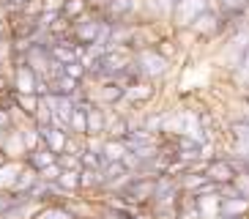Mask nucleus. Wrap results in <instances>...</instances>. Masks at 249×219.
<instances>
[{"label":"nucleus","mask_w":249,"mask_h":219,"mask_svg":"<svg viewBox=\"0 0 249 219\" xmlns=\"http://www.w3.org/2000/svg\"><path fill=\"white\" fill-rule=\"evenodd\" d=\"M132 63L140 72V77H142V80H151V82L161 80V77L170 72V60L164 58V55H159L156 47H142V50L132 52Z\"/></svg>","instance_id":"nucleus-1"},{"label":"nucleus","mask_w":249,"mask_h":219,"mask_svg":"<svg viewBox=\"0 0 249 219\" xmlns=\"http://www.w3.org/2000/svg\"><path fill=\"white\" fill-rule=\"evenodd\" d=\"M192 33L197 38H203V41H211V38H222L227 36V22L225 17L219 14V11H213V8H205L203 14L197 17V19L192 22Z\"/></svg>","instance_id":"nucleus-2"},{"label":"nucleus","mask_w":249,"mask_h":219,"mask_svg":"<svg viewBox=\"0 0 249 219\" xmlns=\"http://www.w3.org/2000/svg\"><path fill=\"white\" fill-rule=\"evenodd\" d=\"M205 8H208V0H176V6L170 11V19L178 30H189L192 22L197 19Z\"/></svg>","instance_id":"nucleus-3"},{"label":"nucleus","mask_w":249,"mask_h":219,"mask_svg":"<svg viewBox=\"0 0 249 219\" xmlns=\"http://www.w3.org/2000/svg\"><path fill=\"white\" fill-rule=\"evenodd\" d=\"M102 17H85L82 14L80 19L71 22V33H69V38H71L77 47H88V44L96 41V36H99V30H102Z\"/></svg>","instance_id":"nucleus-4"},{"label":"nucleus","mask_w":249,"mask_h":219,"mask_svg":"<svg viewBox=\"0 0 249 219\" xmlns=\"http://www.w3.org/2000/svg\"><path fill=\"white\" fill-rule=\"evenodd\" d=\"M85 110V137H104V126H107V112L104 107L82 99V102H74Z\"/></svg>","instance_id":"nucleus-5"},{"label":"nucleus","mask_w":249,"mask_h":219,"mask_svg":"<svg viewBox=\"0 0 249 219\" xmlns=\"http://www.w3.org/2000/svg\"><path fill=\"white\" fill-rule=\"evenodd\" d=\"M205 178L211 183H216V186H225V183H233L235 178V167L233 162H230V156H216V159L205 162Z\"/></svg>","instance_id":"nucleus-6"},{"label":"nucleus","mask_w":249,"mask_h":219,"mask_svg":"<svg viewBox=\"0 0 249 219\" xmlns=\"http://www.w3.org/2000/svg\"><path fill=\"white\" fill-rule=\"evenodd\" d=\"M156 96V85L151 80H134L129 85H124V102L126 104H145Z\"/></svg>","instance_id":"nucleus-7"},{"label":"nucleus","mask_w":249,"mask_h":219,"mask_svg":"<svg viewBox=\"0 0 249 219\" xmlns=\"http://www.w3.org/2000/svg\"><path fill=\"white\" fill-rule=\"evenodd\" d=\"M36 85H38V74L25 63L14 66V80H11V88L14 93H25V96H36Z\"/></svg>","instance_id":"nucleus-8"},{"label":"nucleus","mask_w":249,"mask_h":219,"mask_svg":"<svg viewBox=\"0 0 249 219\" xmlns=\"http://www.w3.org/2000/svg\"><path fill=\"white\" fill-rule=\"evenodd\" d=\"M88 102L99 104V107H104V104L115 107L118 102H124V85H121V82H112V80L99 82V85H96V93L90 96Z\"/></svg>","instance_id":"nucleus-9"},{"label":"nucleus","mask_w":249,"mask_h":219,"mask_svg":"<svg viewBox=\"0 0 249 219\" xmlns=\"http://www.w3.org/2000/svg\"><path fill=\"white\" fill-rule=\"evenodd\" d=\"M36 129H38V137H41V143H44V146L50 148L55 156H60V153L66 151V143H69V137H71V134H66V131H60V129H52L50 124L36 126Z\"/></svg>","instance_id":"nucleus-10"},{"label":"nucleus","mask_w":249,"mask_h":219,"mask_svg":"<svg viewBox=\"0 0 249 219\" xmlns=\"http://www.w3.org/2000/svg\"><path fill=\"white\" fill-rule=\"evenodd\" d=\"M0 153H3L8 162L22 159L25 153H28L25 151V143H22V134H19V131H6V137L0 143Z\"/></svg>","instance_id":"nucleus-11"},{"label":"nucleus","mask_w":249,"mask_h":219,"mask_svg":"<svg viewBox=\"0 0 249 219\" xmlns=\"http://www.w3.org/2000/svg\"><path fill=\"white\" fill-rule=\"evenodd\" d=\"M30 219H77V214L69 208V205H60V203H47L41 208L30 214Z\"/></svg>","instance_id":"nucleus-12"},{"label":"nucleus","mask_w":249,"mask_h":219,"mask_svg":"<svg viewBox=\"0 0 249 219\" xmlns=\"http://www.w3.org/2000/svg\"><path fill=\"white\" fill-rule=\"evenodd\" d=\"M219 214H225V217H233V219L249 217V200H244V197H238V195H233V197H222Z\"/></svg>","instance_id":"nucleus-13"},{"label":"nucleus","mask_w":249,"mask_h":219,"mask_svg":"<svg viewBox=\"0 0 249 219\" xmlns=\"http://www.w3.org/2000/svg\"><path fill=\"white\" fill-rule=\"evenodd\" d=\"M58 162V156L50 151L47 146H41V148H36V151H28L25 153V164L28 167H33L38 173V170H44V167H50V164H55Z\"/></svg>","instance_id":"nucleus-14"},{"label":"nucleus","mask_w":249,"mask_h":219,"mask_svg":"<svg viewBox=\"0 0 249 219\" xmlns=\"http://www.w3.org/2000/svg\"><path fill=\"white\" fill-rule=\"evenodd\" d=\"M219 203H222L219 192L195 197V205H197V211H200V217H203V219H216V217H219Z\"/></svg>","instance_id":"nucleus-15"},{"label":"nucleus","mask_w":249,"mask_h":219,"mask_svg":"<svg viewBox=\"0 0 249 219\" xmlns=\"http://www.w3.org/2000/svg\"><path fill=\"white\" fill-rule=\"evenodd\" d=\"M126 151H129V148H126L124 140L104 137V140H102V153H99V156H102V162L107 164V162H121V159L126 156Z\"/></svg>","instance_id":"nucleus-16"},{"label":"nucleus","mask_w":249,"mask_h":219,"mask_svg":"<svg viewBox=\"0 0 249 219\" xmlns=\"http://www.w3.org/2000/svg\"><path fill=\"white\" fill-rule=\"evenodd\" d=\"M38 181V173L33 167H28V164H25L22 170H19V175H17V181H14V186H11V195H28L30 189H33V183Z\"/></svg>","instance_id":"nucleus-17"},{"label":"nucleus","mask_w":249,"mask_h":219,"mask_svg":"<svg viewBox=\"0 0 249 219\" xmlns=\"http://www.w3.org/2000/svg\"><path fill=\"white\" fill-rule=\"evenodd\" d=\"M90 11V0H63V6H60V17L69 22L80 19L82 14H88Z\"/></svg>","instance_id":"nucleus-18"},{"label":"nucleus","mask_w":249,"mask_h":219,"mask_svg":"<svg viewBox=\"0 0 249 219\" xmlns=\"http://www.w3.org/2000/svg\"><path fill=\"white\" fill-rule=\"evenodd\" d=\"M77 85H80L77 80H71V77H66V74H60V77H55V80L50 82V93L74 99V96H77Z\"/></svg>","instance_id":"nucleus-19"},{"label":"nucleus","mask_w":249,"mask_h":219,"mask_svg":"<svg viewBox=\"0 0 249 219\" xmlns=\"http://www.w3.org/2000/svg\"><path fill=\"white\" fill-rule=\"evenodd\" d=\"M55 183H58L66 195L80 192V170H60V175H58V181Z\"/></svg>","instance_id":"nucleus-20"},{"label":"nucleus","mask_w":249,"mask_h":219,"mask_svg":"<svg viewBox=\"0 0 249 219\" xmlns=\"http://www.w3.org/2000/svg\"><path fill=\"white\" fill-rule=\"evenodd\" d=\"M19 164L17 162H3L0 164V189L3 192H8L11 186H14V181H17V175H19Z\"/></svg>","instance_id":"nucleus-21"},{"label":"nucleus","mask_w":249,"mask_h":219,"mask_svg":"<svg viewBox=\"0 0 249 219\" xmlns=\"http://www.w3.org/2000/svg\"><path fill=\"white\" fill-rule=\"evenodd\" d=\"M69 134L71 137H85V110L80 104H74V112L69 118Z\"/></svg>","instance_id":"nucleus-22"},{"label":"nucleus","mask_w":249,"mask_h":219,"mask_svg":"<svg viewBox=\"0 0 249 219\" xmlns=\"http://www.w3.org/2000/svg\"><path fill=\"white\" fill-rule=\"evenodd\" d=\"M14 102H17V107L22 110L28 118H33L36 115V110H38V96H25V93H14Z\"/></svg>","instance_id":"nucleus-23"},{"label":"nucleus","mask_w":249,"mask_h":219,"mask_svg":"<svg viewBox=\"0 0 249 219\" xmlns=\"http://www.w3.org/2000/svg\"><path fill=\"white\" fill-rule=\"evenodd\" d=\"M77 156H80V162H82V170H102L104 167L102 156H99V153H93V151H88V148H82Z\"/></svg>","instance_id":"nucleus-24"},{"label":"nucleus","mask_w":249,"mask_h":219,"mask_svg":"<svg viewBox=\"0 0 249 219\" xmlns=\"http://www.w3.org/2000/svg\"><path fill=\"white\" fill-rule=\"evenodd\" d=\"M19 134H22L25 151H36V148L44 146V143H41V137H38V129H36V126H30V129H22Z\"/></svg>","instance_id":"nucleus-25"},{"label":"nucleus","mask_w":249,"mask_h":219,"mask_svg":"<svg viewBox=\"0 0 249 219\" xmlns=\"http://www.w3.org/2000/svg\"><path fill=\"white\" fill-rule=\"evenodd\" d=\"M44 11V0H28L17 14L19 17H25V19H38V14Z\"/></svg>","instance_id":"nucleus-26"},{"label":"nucleus","mask_w":249,"mask_h":219,"mask_svg":"<svg viewBox=\"0 0 249 219\" xmlns=\"http://www.w3.org/2000/svg\"><path fill=\"white\" fill-rule=\"evenodd\" d=\"M63 74H66V77H71V80H77V82H82L85 77H88V69H85L80 60H74V63L63 66Z\"/></svg>","instance_id":"nucleus-27"},{"label":"nucleus","mask_w":249,"mask_h":219,"mask_svg":"<svg viewBox=\"0 0 249 219\" xmlns=\"http://www.w3.org/2000/svg\"><path fill=\"white\" fill-rule=\"evenodd\" d=\"M233 189L238 197H244V200H249V173H235L233 178Z\"/></svg>","instance_id":"nucleus-28"},{"label":"nucleus","mask_w":249,"mask_h":219,"mask_svg":"<svg viewBox=\"0 0 249 219\" xmlns=\"http://www.w3.org/2000/svg\"><path fill=\"white\" fill-rule=\"evenodd\" d=\"M58 167L60 170H82V162L77 153H60L58 156Z\"/></svg>","instance_id":"nucleus-29"},{"label":"nucleus","mask_w":249,"mask_h":219,"mask_svg":"<svg viewBox=\"0 0 249 219\" xmlns=\"http://www.w3.org/2000/svg\"><path fill=\"white\" fill-rule=\"evenodd\" d=\"M58 175H60V167H58V162H55V164H50V167H44V170H38V181L55 183V181H58Z\"/></svg>","instance_id":"nucleus-30"},{"label":"nucleus","mask_w":249,"mask_h":219,"mask_svg":"<svg viewBox=\"0 0 249 219\" xmlns=\"http://www.w3.org/2000/svg\"><path fill=\"white\" fill-rule=\"evenodd\" d=\"M0 129H11V112H8L6 107H0Z\"/></svg>","instance_id":"nucleus-31"},{"label":"nucleus","mask_w":249,"mask_h":219,"mask_svg":"<svg viewBox=\"0 0 249 219\" xmlns=\"http://www.w3.org/2000/svg\"><path fill=\"white\" fill-rule=\"evenodd\" d=\"M25 3H28V0H3V6H6L8 11H19Z\"/></svg>","instance_id":"nucleus-32"},{"label":"nucleus","mask_w":249,"mask_h":219,"mask_svg":"<svg viewBox=\"0 0 249 219\" xmlns=\"http://www.w3.org/2000/svg\"><path fill=\"white\" fill-rule=\"evenodd\" d=\"M0 41H3V30H0Z\"/></svg>","instance_id":"nucleus-33"}]
</instances>
